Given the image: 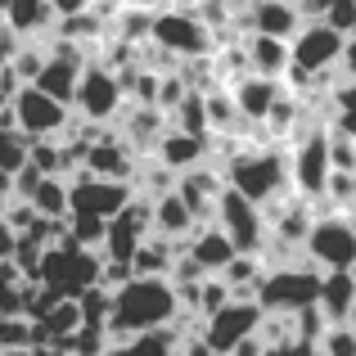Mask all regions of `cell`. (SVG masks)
I'll return each instance as SVG.
<instances>
[{
	"instance_id": "obj_1",
	"label": "cell",
	"mask_w": 356,
	"mask_h": 356,
	"mask_svg": "<svg viewBox=\"0 0 356 356\" xmlns=\"http://www.w3.org/2000/svg\"><path fill=\"white\" fill-rule=\"evenodd\" d=\"M181 312L176 302V289L167 275H131L122 289H113V312H108V348L127 343L131 334H149L172 325V316Z\"/></svg>"
},
{
	"instance_id": "obj_2",
	"label": "cell",
	"mask_w": 356,
	"mask_h": 356,
	"mask_svg": "<svg viewBox=\"0 0 356 356\" xmlns=\"http://www.w3.org/2000/svg\"><path fill=\"white\" fill-rule=\"evenodd\" d=\"M221 181L235 194H243L248 203H257V208H266L270 199H284V194H293V185H289V145H280V140H243L235 158L221 167Z\"/></svg>"
},
{
	"instance_id": "obj_3",
	"label": "cell",
	"mask_w": 356,
	"mask_h": 356,
	"mask_svg": "<svg viewBox=\"0 0 356 356\" xmlns=\"http://www.w3.org/2000/svg\"><path fill=\"white\" fill-rule=\"evenodd\" d=\"M99 252L81 248V243H72L63 235L59 243H50V248L41 252V270H36V284L45 289V293L54 298H77L81 289H90L99 280Z\"/></svg>"
},
{
	"instance_id": "obj_4",
	"label": "cell",
	"mask_w": 356,
	"mask_h": 356,
	"mask_svg": "<svg viewBox=\"0 0 356 356\" xmlns=\"http://www.w3.org/2000/svg\"><path fill=\"white\" fill-rule=\"evenodd\" d=\"M316 293H321V270L312 266V261H289V266H266L257 280V289H252V302L261 307V312H302V307L316 302Z\"/></svg>"
},
{
	"instance_id": "obj_5",
	"label": "cell",
	"mask_w": 356,
	"mask_h": 356,
	"mask_svg": "<svg viewBox=\"0 0 356 356\" xmlns=\"http://www.w3.org/2000/svg\"><path fill=\"white\" fill-rule=\"evenodd\" d=\"M149 41L163 45L172 59H194V54H212V32L190 5H158L154 23H149Z\"/></svg>"
},
{
	"instance_id": "obj_6",
	"label": "cell",
	"mask_w": 356,
	"mask_h": 356,
	"mask_svg": "<svg viewBox=\"0 0 356 356\" xmlns=\"http://www.w3.org/2000/svg\"><path fill=\"white\" fill-rule=\"evenodd\" d=\"M302 257L316 270H352L356 266V230L348 226V217L343 212L316 217L302 239Z\"/></svg>"
},
{
	"instance_id": "obj_7",
	"label": "cell",
	"mask_w": 356,
	"mask_h": 356,
	"mask_svg": "<svg viewBox=\"0 0 356 356\" xmlns=\"http://www.w3.org/2000/svg\"><path fill=\"white\" fill-rule=\"evenodd\" d=\"M212 226L230 239V248L248 252V257H257L261 243H266V217H261V208L248 203L243 194H235L230 185L217 194V217H212Z\"/></svg>"
},
{
	"instance_id": "obj_8",
	"label": "cell",
	"mask_w": 356,
	"mask_h": 356,
	"mask_svg": "<svg viewBox=\"0 0 356 356\" xmlns=\"http://www.w3.org/2000/svg\"><path fill=\"white\" fill-rule=\"evenodd\" d=\"M122 86L118 72H108L104 63H86L77 77V95H72V113H81L86 122H99V127H113V118L122 113Z\"/></svg>"
},
{
	"instance_id": "obj_9",
	"label": "cell",
	"mask_w": 356,
	"mask_h": 356,
	"mask_svg": "<svg viewBox=\"0 0 356 356\" xmlns=\"http://www.w3.org/2000/svg\"><path fill=\"white\" fill-rule=\"evenodd\" d=\"M131 185L127 181H104V176H90L86 167L68 176V212H81V217H113L122 203L131 199Z\"/></svg>"
},
{
	"instance_id": "obj_10",
	"label": "cell",
	"mask_w": 356,
	"mask_h": 356,
	"mask_svg": "<svg viewBox=\"0 0 356 356\" xmlns=\"http://www.w3.org/2000/svg\"><path fill=\"white\" fill-rule=\"evenodd\" d=\"M348 36H339L330 23H302L289 36V63H298L302 72H330L339 68Z\"/></svg>"
},
{
	"instance_id": "obj_11",
	"label": "cell",
	"mask_w": 356,
	"mask_h": 356,
	"mask_svg": "<svg viewBox=\"0 0 356 356\" xmlns=\"http://www.w3.org/2000/svg\"><path fill=\"white\" fill-rule=\"evenodd\" d=\"M257 321H261V307L252 302V298H230L221 312L203 316L199 325V339L208 343L212 352H230L239 339H248V334H257Z\"/></svg>"
},
{
	"instance_id": "obj_12",
	"label": "cell",
	"mask_w": 356,
	"mask_h": 356,
	"mask_svg": "<svg viewBox=\"0 0 356 356\" xmlns=\"http://www.w3.org/2000/svg\"><path fill=\"white\" fill-rule=\"evenodd\" d=\"M9 108H14V127L23 131L27 140L59 136L63 122H68V108H63L59 99H50L45 90H36V86H23L14 99H9Z\"/></svg>"
},
{
	"instance_id": "obj_13",
	"label": "cell",
	"mask_w": 356,
	"mask_h": 356,
	"mask_svg": "<svg viewBox=\"0 0 356 356\" xmlns=\"http://www.w3.org/2000/svg\"><path fill=\"white\" fill-rule=\"evenodd\" d=\"M172 190H176V199H181L185 208H190L194 226H212V217H217V194L226 190V181H221L217 167L199 163V167H190V172L176 176Z\"/></svg>"
},
{
	"instance_id": "obj_14",
	"label": "cell",
	"mask_w": 356,
	"mask_h": 356,
	"mask_svg": "<svg viewBox=\"0 0 356 356\" xmlns=\"http://www.w3.org/2000/svg\"><path fill=\"white\" fill-rule=\"evenodd\" d=\"M136 163H140V158L131 154V145L118 136L113 127L99 131V140H95V145H86V158H81V167H86L90 176H104V181H127V185H131V176H136Z\"/></svg>"
},
{
	"instance_id": "obj_15",
	"label": "cell",
	"mask_w": 356,
	"mask_h": 356,
	"mask_svg": "<svg viewBox=\"0 0 356 356\" xmlns=\"http://www.w3.org/2000/svg\"><path fill=\"white\" fill-rule=\"evenodd\" d=\"M113 131L131 145L136 158H149L167 131V113H158L154 104H122V113L113 118Z\"/></svg>"
},
{
	"instance_id": "obj_16",
	"label": "cell",
	"mask_w": 356,
	"mask_h": 356,
	"mask_svg": "<svg viewBox=\"0 0 356 356\" xmlns=\"http://www.w3.org/2000/svg\"><path fill=\"white\" fill-rule=\"evenodd\" d=\"M226 90H230V99H235V108L243 113V122H252V127H257V122L270 113V104L284 95V81H280V77H257V72H243V77H235Z\"/></svg>"
},
{
	"instance_id": "obj_17",
	"label": "cell",
	"mask_w": 356,
	"mask_h": 356,
	"mask_svg": "<svg viewBox=\"0 0 356 356\" xmlns=\"http://www.w3.org/2000/svg\"><path fill=\"white\" fill-rule=\"evenodd\" d=\"M0 23H5L18 41H45L50 27H54V9H50V0H5Z\"/></svg>"
},
{
	"instance_id": "obj_18",
	"label": "cell",
	"mask_w": 356,
	"mask_h": 356,
	"mask_svg": "<svg viewBox=\"0 0 356 356\" xmlns=\"http://www.w3.org/2000/svg\"><path fill=\"white\" fill-rule=\"evenodd\" d=\"M185 257L194 261V266L203 270V275H221V266H226L230 257H235V248H230V239L221 235L217 226H194L190 235L181 239Z\"/></svg>"
},
{
	"instance_id": "obj_19",
	"label": "cell",
	"mask_w": 356,
	"mask_h": 356,
	"mask_svg": "<svg viewBox=\"0 0 356 356\" xmlns=\"http://www.w3.org/2000/svg\"><path fill=\"white\" fill-rule=\"evenodd\" d=\"M203 154H208V136H185V131L167 127V131H163V140L154 145V154H149V158H158L167 172L181 176V172H190V167H199V163H203Z\"/></svg>"
},
{
	"instance_id": "obj_20",
	"label": "cell",
	"mask_w": 356,
	"mask_h": 356,
	"mask_svg": "<svg viewBox=\"0 0 356 356\" xmlns=\"http://www.w3.org/2000/svg\"><path fill=\"white\" fill-rule=\"evenodd\" d=\"M81 68H86V63H77V59H59V54H45V63H41V72H36L32 86H36V90H45L50 99H59L63 108H72V95H77V77H81Z\"/></svg>"
},
{
	"instance_id": "obj_21",
	"label": "cell",
	"mask_w": 356,
	"mask_h": 356,
	"mask_svg": "<svg viewBox=\"0 0 356 356\" xmlns=\"http://www.w3.org/2000/svg\"><path fill=\"white\" fill-rule=\"evenodd\" d=\"M356 302V284H352V270H321V293H316V307L330 325H343Z\"/></svg>"
},
{
	"instance_id": "obj_22",
	"label": "cell",
	"mask_w": 356,
	"mask_h": 356,
	"mask_svg": "<svg viewBox=\"0 0 356 356\" xmlns=\"http://www.w3.org/2000/svg\"><path fill=\"white\" fill-rule=\"evenodd\" d=\"M243 54H248V72H257V77H284L289 68V41H275V36L248 32Z\"/></svg>"
},
{
	"instance_id": "obj_23",
	"label": "cell",
	"mask_w": 356,
	"mask_h": 356,
	"mask_svg": "<svg viewBox=\"0 0 356 356\" xmlns=\"http://www.w3.org/2000/svg\"><path fill=\"white\" fill-rule=\"evenodd\" d=\"M149 226H154V235L181 243V239L194 230V217H190V208L176 199V190H172V194H163V199L149 203Z\"/></svg>"
},
{
	"instance_id": "obj_24",
	"label": "cell",
	"mask_w": 356,
	"mask_h": 356,
	"mask_svg": "<svg viewBox=\"0 0 356 356\" xmlns=\"http://www.w3.org/2000/svg\"><path fill=\"white\" fill-rule=\"evenodd\" d=\"M176 252H181V243H176V239H163V235L149 230V235L140 239V248L131 252V275H167Z\"/></svg>"
},
{
	"instance_id": "obj_25",
	"label": "cell",
	"mask_w": 356,
	"mask_h": 356,
	"mask_svg": "<svg viewBox=\"0 0 356 356\" xmlns=\"http://www.w3.org/2000/svg\"><path fill=\"white\" fill-rule=\"evenodd\" d=\"M113 352L118 356H176L181 352V334H176L172 325H163V330H149V334H131Z\"/></svg>"
},
{
	"instance_id": "obj_26",
	"label": "cell",
	"mask_w": 356,
	"mask_h": 356,
	"mask_svg": "<svg viewBox=\"0 0 356 356\" xmlns=\"http://www.w3.org/2000/svg\"><path fill=\"white\" fill-rule=\"evenodd\" d=\"M23 203H32L36 217L63 221V217H68V181H63V176H41V185H36Z\"/></svg>"
},
{
	"instance_id": "obj_27",
	"label": "cell",
	"mask_w": 356,
	"mask_h": 356,
	"mask_svg": "<svg viewBox=\"0 0 356 356\" xmlns=\"http://www.w3.org/2000/svg\"><path fill=\"white\" fill-rule=\"evenodd\" d=\"M261 257H248V252H235V257L221 266V280H226V289H230V298H252V289H257V280H261Z\"/></svg>"
},
{
	"instance_id": "obj_28",
	"label": "cell",
	"mask_w": 356,
	"mask_h": 356,
	"mask_svg": "<svg viewBox=\"0 0 356 356\" xmlns=\"http://www.w3.org/2000/svg\"><path fill=\"white\" fill-rule=\"evenodd\" d=\"M330 127H339L343 136L356 140V81L339 77L330 86Z\"/></svg>"
},
{
	"instance_id": "obj_29",
	"label": "cell",
	"mask_w": 356,
	"mask_h": 356,
	"mask_svg": "<svg viewBox=\"0 0 356 356\" xmlns=\"http://www.w3.org/2000/svg\"><path fill=\"white\" fill-rule=\"evenodd\" d=\"M167 127L185 136H208V113H203V90H185V99L167 113Z\"/></svg>"
},
{
	"instance_id": "obj_30",
	"label": "cell",
	"mask_w": 356,
	"mask_h": 356,
	"mask_svg": "<svg viewBox=\"0 0 356 356\" xmlns=\"http://www.w3.org/2000/svg\"><path fill=\"white\" fill-rule=\"evenodd\" d=\"M77 312H81V325H86V330H104L108 312H113V293L99 289V284L81 289V293H77Z\"/></svg>"
},
{
	"instance_id": "obj_31",
	"label": "cell",
	"mask_w": 356,
	"mask_h": 356,
	"mask_svg": "<svg viewBox=\"0 0 356 356\" xmlns=\"http://www.w3.org/2000/svg\"><path fill=\"white\" fill-rule=\"evenodd\" d=\"M41 63H45V41H18L14 54H9V68L18 72V81H23V86H32V81H36Z\"/></svg>"
},
{
	"instance_id": "obj_32",
	"label": "cell",
	"mask_w": 356,
	"mask_h": 356,
	"mask_svg": "<svg viewBox=\"0 0 356 356\" xmlns=\"http://www.w3.org/2000/svg\"><path fill=\"white\" fill-rule=\"evenodd\" d=\"M316 356H356V330L348 321L325 325V334L316 339Z\"/></svg>"
},
{
	"instance_id": "obj_33",
	"label": "cell",
	"mask_w": 356,
	"mask_h": 356,
	"mask_svg": "<svg viewBox=\"0 0 356 356\" xmlns=\"http://www.w3.org/2000/svg\"><path fill=\"white\" fill-rule=\"evenodd\" d=\"M104 217H81V212H68V239L81 243V248L99 252V243H104Z\"/></svg>"
},
{
	"instance_id": "obj_34",
	"label": "cell",
	"mask_w": 356,
	"mask_h": 356,
	"mask_svg": "<svg viewBox=\"0 0 356 356\" xmlns=\"http://www.w3.org/2000/svg\"><path fill=\"white\" fill-rule=\"evenodd\" d=\"M0 316H23V275L14 261H0Z\"/></svg>"
},
{
	"instance_id": "obj_35",
	"label": "cell",
	"mask_w": 356,
	"mask_h": 356,
	"mask_svg": "<svg viewBox=\"0 0 356 356\" xmlns=\"http://www.w3.org/2000/svg\"><path fill=\"white\" fill-rule=\"evenodd\" d=\"M226 302H230L226 280H221V275H203L199 280V293H194V312H199V316H212V312H221Z\"/></svg>"
},
{
	"instance_id": "obj_36",
	"label": "cell",
	"mask_w": 356,
	"mask_h": 356,
	"mask_svg": "<svg viewBox=\"0 0 356 356\" xmlns=\"http://www.w3.org/2000/svg\"><path fill=\"white\" fill-rule=\"evenodd\" d=\"M23 163H27V136L23 131H5L0 127V172L14 176Z\"/></svg>"
},
{
	"instance_id": "obj_37",
	"label": "cell",
	"mask_w": 356,
	"mask_h": 356,
	"mask_svg": "<svg viewBox=\"0 0 356 356\" xmlns=\"http://www.w3.org/2000/svg\"><path fill=\"white\" fill-rule=\"evenodd\" d=\"M185 99V81L176 77V68L172 72H158V90H154V108L158 113H172L176 104Z\"/></svg>"
},
{
	"instance_id": "obj_38",
	"label": "cell",
	"mask_w": 356,
	"mask_h": 356,
	"mask_svg": "<svg viewBox=\"0 0 356 356\" xmlns=\"http://www.w3.org/2000/svg\"><path fill=\"white\" fill-rule=\"evenodd\" d=\"M0 348H32V321L27 316H0Z\"/></svg>"
},
{
	"instance_id": "obj_39",
	"label": "cell",
	"mask_w": 356,
	"mask_h": 356,
	"mask_svg": "<svg viewBox=\"0 0 356 356\" xmlns=\"http://www.w3.org/2000/svg\"><path fill=\"white\" fill-rule=\"evenodd\" d=\"M321 23H330L339 36H352V27H356V5H352V0H330V9H325Z\"/></svg>"
},
{
	"instance_id": "obj_40",
	"label": "cell",
	"mask_w": 356,
	"mask_h": 356,
	"mask_svg": "<svg viewBox=\"0 0 356 356\" xmlns=\"http://www.w3.org/2000/svg\"><path fill=\"white\" fill-rule=\"evenodd\" d=\"M90 5H95V0H50L54 18H72V14H86Z\"/></svg>"
},
{
	"instance_id": "obj_41",
	"label": "cell",
	"mask_w": 356,
	"mask_h": 356,
	"mask_svg": "<svg viewBox=\"0 0 356 356\" xmlns=\"http://www.w3.org/2000/svg\"><path fill=\"white\" fill-rule=\"evenodd\" d=\"M339 68H343V77H352V81H356V36H348V45H343V59H339Z\"/></svg>"
},
{
	"instance_id": "obj_42",
	"label": "cell",
	"mask_w": 356,
	"mask_h": 356,
	"mask_svg": "<svg viewBox=\"0 0 356 356\" xmlns=\"http://www.w3.org/2000/svg\"><path fill=\"white\" fill-rule=\"evenodd\" d=\"M14 45H18V36L9 32L5 23H0V68H5V63H9V54H14Z\"/></svg>"
},
{
	"instance_id": "obj_43",
	"label": "cell",
	"mask_w": 356,
	"mask_h": 356,
	"mask_svg": "<svg viewBox=\"0 0 356 356\" xmlns=\"http://www.w3.org/2000/svg\"><path fill=\"white\" fill-rule=\"evenodd\" d=\"M9 252H14V230L0 221V261H9Z\"/></svg>"
},
{
	"instance_id": "obj_44",
	"label": "cell",
	"mask_w": 356,
	"mask_h": 356,
	"mask_svg": "<svg viewBox=\"0 0 356 356\" xmlns=\"http://www.w3.org/2000/svg\"><path fill=\"white\" fill-rule=\"evenodd\" d=\"M348 325H352V330H356V302H352V312H348Z\"/></svg>"
},
{
	"instance_id": "obj_45",
	"label": "cell",
	"mask_w": 356,
	"mask_h": 356,
	"mask_svg": "<svg viewBox=\"0 0 356 356\" xmlns=\"http://www.w3.org/2000/svg\"><path fill=\"white\" fill-rule=\"evenodd\" d=\"M0 212H5V194H0Z\"/></svg>"
},
{
	"instance_id": "obj_46",
	"label": "cell",
	"mask_w": 356,
	"mask_h": 356,
	"mask_svg": "<svg viewBox=\"0 0 356 356\" xmlns=\"http://www.w3.org/2000/svg\"><path fill=\"white\" fill-rule=\"evenodd\" d=\"M0 14H5V0H0Z\"/></svg>"
},
{
	"instance_id": "obj_47",
	"label": "cell",
	"mask_w": 356,
	"mask_h": 356,
	"mask_svg": "<svg viewBox=\"0 0 356 356\" xmlns=\"http://www.w3.org/2000/svg\"><path fill=\"white\" fill-rule=\"evenodd\" d=\"M99 356H104V352H99Z\"/></svg>"
},
{
	"instance_id": "obj_48",
	"label": "cell",
	"mask_w": 356,
	"mask_h": 356,
	"mask_svg": "<svg viewBox=\"0 0 356 356\" xmlns=\"http://www.w3.org/2000/svg\"><path fill=\"white\" fill-rule=\"evenodd\" d=\"M293 5H298V0H293Z\"/></svg>"
},
{
	"instance_id": "obj_49",
	"label": "cell",
	"mask_w": 356,
	"mask_h": 356,
	"mask_svg": "<svg viewBox=\"0 0 356 356\" xmlns=\"http://www.w3.org/2000/svg\"><path fill=\"white\" fill-rule=\"evenodd\" d=\"M352 5H356V0H352Z\"/></svg>"
}]
</instances>
